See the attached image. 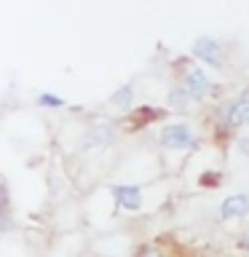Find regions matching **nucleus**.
I'll use <instances>...</instances> for the list:
<instances>
[{"label":"nucleus","mask_w":249,"mask_h":257,"mask_svg":"<svg viewBox=\"0 0 249 257\" xmlns=\"http://www.w3.org/2000/svg\"><path fill=\"white\" fill-rule=\"evenodd\" d=\"M246 209H249V198L246 196H228L222 201V217L225 220H233V217H241V214H246Z\"/></svg>","instance_id":"nucleus-6"},{"label":"nucleus","mask_w":249,"mask_h":257,"mask_svg":"<svg viewBox=\"0 0 249 257\" xmlns=\"http://www.w3.org/2000/svg\"><path fill=\"white\" fill-rule=\"evenodd\" d=\"M241 246H244V249H249V230L244 233V236H241Z\"/></svg>","instance_id":"nucleus-10"},{"label":"nucleus","mask_w":249,"mask_h":257,"mask_svg":"<svg viewBox=\"0 0 249 257\" xmlns=\"http://www.w3.org/2000/svg\"><path fill=\"white\" fill-rule=\"evenodd\" d=\"M225 110H228V112H225V120H228L230 126H238V123H244V120L249 118V96H241V99L230 102Z\"/></svg>","instance_id":"nucleus-5"},{"label":"nucleus","mask_w":249,"mask_h":257,"mask_svg":"<svg viewBox=\"0 0 249 257\" xmlns=\"http://www.w3.org/2000/svg\"><path fill=\"white\" fill-rule=\"evenodd\" d=\"M112 102H115V104H129V102H132V86H123V88H120V91L112 96Z\"/></svg>","instance_id":"nucleus-8"},{"label":"nucleus","mask_w":249,"mask_h":257,"mask_svg":"<svg viewBox=\"0 0 249 257\" xmlns=\"http://www.w3.org/2000/svg\"><path fill=\"white\" fill-rule=\"evenodd\" d=\"M193 54H196L198 59H204L209 67H220V64H222V59H220V46H217L212 38H198L196 43H193Z\"/></svg>","instance_id":"nucleus-2"},{"label":"nucleus","mask_w":249,"mask_h":257,"mask_svg":"<svg viewBox=\"0 0 249 257\" xmlns=\"http://www.w3.org/2000/svg\"><path fill=\"white\" fill-rule=\"evenodd\" d=\"M188 96H190V94L185 91V88H177V91L172 94V104H177V107H182V104L188 102Z\"/></svg>","instance_id":"nucleus-9"},{"label":"nucleus","mask_w":249,"mask_h":257,"mask_svg":"<svg viewBox=\"0 0 249 257\" xmlns=\"http://www.w3.org/2000/svg\"><path fill=\"white\" fill-rule=\"evenodd\" d=\"M185 91H188L190 96H196V99H201V96H204L206 91H209V78L204 75V70H188L185 72Z\"/></svg>","instance_id":"nucleus-4"},{"label":"nucleus","mask_w":249,"mask_h":257,"mask_svg":"<svg viewBox=\"0 0 249 257\" xmlns=\"http://www.w3.org/2000/svg\"><path fill=\"white\" fill-rule=\"evenodd\" d=\"M142 257H158V252H153V249H145Z\"/></svg>","instance_id":"nucleus-11"},{"label":"nucleus","mask_w":249,"mask_h":257,"mask_svg":"<svg viewBox=\"0 0 249 257\" xmlns=\"http://www.w3.org/2000/svg\"><path fill=\"white\" fill-rule=\"evenodd\" d=\"M161 142L166 145V148H190L193 142H196V137H193V128L185 126V123H172L164 128V134H161Z\"/></svg>","instance_id":"nucleus-1"},{"label":"nucleus","mask_w":249,"mask_h":257,"mask_svg":"<svg viewBox=\"0 0 249 257\" xmlns=\"http://www.w3.org/2000/svg\"><path fill=\"white\" fill-rule=\"evenodd\" d=\"M38 102L40 104H48V107H62V104H64V99H59V96H54V94H40Z\"/></svg>","instance_id":"nucleus-7"},{"label":"nucleus","mask_w":249,"mask_h":257,"mask_svg":"<svg viewBox=\"0 0 249 257\" xmlns=\"http://www.w3.org/2000/svg\"><path fill=\"white\" fill-rule=\"evenodd\" d=\"M112 196H115L118 206L129 209V212H137V209L142 206V193H140V188H134V185H118V188H112Z\"/></svg>","instance_id":"nucleus-3"},{"label":"nucleus","mask_w":249,"mask_h":257,"mask_svg":"<svg viewBox=\"0 0 249 257\" xmlns=\"http://www.w3.org/2000/svg\"><path fill=\"white\" fill-rule=\"evenodd\" d=\"M246 123H249V118H246Z\"/></svg>","instance_id":"nucleus-12"}]
</instances>
